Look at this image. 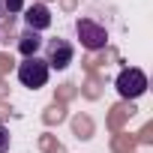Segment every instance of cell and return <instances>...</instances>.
<instances>
[{"label":"cell","mask_w":153,"mask_h":153,"mask_svg":"<svg viewBox=\"0 0 153 153\" xmlns=\"http://www.w3.org/2000/svg\"><path fill=\"white\" fill-rule=\"evenodd\" d=\"M102 84H105V78H102L99 72H87V81H84L81 93H84L87 99H99V96H102Z\"/></svg>","instance_id":"ba28073f"},{"label":"cell","mask_w":153,"mask_h":153,"mask_svg":"<svg viewBox=\"0 0 153 153\" xmlns=\"http://www.w3.org/2000/svg\"><path fill=\"white\" fill-rule=\"evenodd\" d=\"M18 39V51L24 54V57H36V51L42 48V36L36 33V30H24L21 36H15Z\"/></svg>","instance_id":"52a82bcc"},{"label":"cell","mask_w":153,"mask_h":153,"mask_svg":"<svg viewBox=\"0 0 153 153\" xmlns=\"http://www.w3.org/2000/svg\"><path fill=\"white\" fill-rule=\"evenodd\" d=\"M132 114H135V105H132V102H126V99L117 102V105L108 111V129H111V132H123V123H126Z\"/></svg>","instance_id":"8992f818"},{"label":"cell","mask_w":153,"mask_h":153,"mask_svg":"<svg viewBox=\"0 0 153 153\" xmlns=\"http://www.w3.org/2000/svg\"><path fill=\"white\" fill-rule=\"evenodd\" d=\"M72 57H75V48L66 42V39H48V45H45V63H48V69H66L69 63H72Z\"/></svg>","instance_id":"277c9868"},{"label":"cell","mask_w":153,"mask_h":153,"mask_svg":"<svg viewBox=\"0 0 153 153\" xmlns=\"http://www.w3.org/2000/svg\"><path fill=\"white\" fill-rule=\"evenodd\" d=\"M24 9V0H0V18H15Z\"/></svg>","instance_id":"4fadbf2b"},{"label":"cell","mask_w":153,"mask_h":153,"mask_svg":"<svg viewBox=\"0 0 153 153\" xmlns=\"http://www.w3.org/2000/svg\"><path fill=\"white\" fill-rule=\"evenodd\" d=\"M63 120H66V105L63 102H51L42 111V123L45 126H54V123H63Z\"/></svg>","instance_id":"30bf717a"},{"label":"cell","mask_w":153,"mask_h":153,"mask_svg":"<svg viewBox=\"0 0 153 153\" xmlns=\"http://www.w3.org/2000/svg\"><path fill=\"white\" fill-rule=\"evenodd\" d=\"M6 93H9V87H6V81H3V78H0V99H3Z\"/></svg>","instance_id":"44dd1931"},{"label":"cell","mask_w":153,"mask_h":153,"mask_svg":"<svg viewBox=\"0 0 153 153\" xmlns=\"http://www.w3.org/2000/svg\"><path fill=\"white\" fill-rule=\"evenodd\" d=\"M24 21H27V30H45V27H51V12H48V6L45 3H33L27 12H24Z\"/></svg>","instance_id":"5b68a950"},{"label":"cell","mask_w":153,"mask_h":153,"mask_svg":"<svg viewBox=\"0 0 153 153\" xmlns=\"http://www.w3.org/2000/svg\"><path fill=\"white\" fill-rule=\"evenodd\" d=\"M153 141V123H144V129L135 135V144H150Z\"/></svg>","instance_id":"2e32d148"},{"label":"cell","mask_w":153,"mask_h":153,"mask_svg":"<svg viewBox=\"0 0 153 153\" xmlns=\"http://www.w3.org/2000/svg\"><path fill=\"white\" fill-rule=\"evenodd\" d=\"M75 93H78V87H75V84H60L57 87V93H54V102H69V99H75Z\"/></svg>","instance_id":"5bb4252c"},{"label":"cell","mask_w":153,"mask_h":153,"mask_svg":"<svg viewBox=\"0 0 153 153\" xmlns=\"http://www.w3.org/2000/svg\"><path fill=\"white\" fill-rule=\"evenodd\" d=\"M18 81L30 90H39L45 87L48 81V63L39 60V57H24V63H18Z\"/></svg>","instance_id":"7a4b0ae2"},{"label":"cell","mask_w":153,"mask_h":153,"mask_svg":"<svg viewBox=\"0 0 153 153\" xmlns=\"http://www.w3.org/2000/svg\"><path fill=\"white\" fill-rule=\"evenodd\" d=\"M111 150H114V153H135V135L114 132V135H111Z\"/></svg>","instance_id":"8fae6325"},{"label":"cell","mask_w":153,"mask_h":153,"mask_svg":"<svg viewBox=\"0 0 153 153\" xmlns=\"http://www.w3.org/2000/svg\"><path fill=\"white\" fill-rule=\"evenodd\" d=\"M39 150H42V153H66V147H63L54 135H48V132L39 135Z\"/></svg>","instance_id":"7c38bea8"},{"label":"cell","mask_w":153,"mask_h":153,"mask_svg":"<svg viewBox=\"0 0 153 153\" xmlns=\"http://www.w3.org/2000/svg\"><path fill=\"white\" fill-rule=\"evenodd\" d=\"M15 39V18H3V27H0V42Z\"/></svg>","instance_id":"9a60e30c"},{"label":"cell","mask_w":153,"mask_h":153,"mask_svg":"<svg viewBox=\"0 0 153 153\" xmlns=\"http://www.w3.org/2000/svg\"><path fill=\"white\" fill-rule=\"evenodd\" d=\"M9 114H12V111H9V105H3V102H0V123H3Z\"/></svg>","instance_id":"ffe728a7"},{"label":"cell","mask_w":153,"mask_h":153,"mask_svg":"<svg viewBox=\"0 0 153 153\" xmlns=\"http://www.w3.org/2000/svg\"><path fill=\"white\" fill-rule=\"evenodd\" d=\"M147 90V75L141 72V69H135V66H129V69H123L120 75H117V93L126 99V102H132V99H138L141 93Z\"/></svg>","instance_id":"3957f363"},{"label":"cell","mask_w":153,"mask_h":153,"mask_svg":"<svg viewBox=\"0 0 153 153\" xmlns=\"http://www.w3.org/2000/svg\"><path fill=\"white\" fill-rule=\"evenodd\" d=\"M12 63H15V60H12L9 54H0V78H3V75L12 69Z\"/></svg>","instance_id":"ac0fdd59"},{"label":"cell","mask_w":153,"mask_h":153,"mask_svg":"<svg viewBox=\"0 0 153 153\" xmlns=\"http://www.w3.org/2000/svg\"><path fill=\"white\" fill-rule=\"evenodd\" d=\"M9 150V129L0 123V153H6Z\"/></svg>","instance_id":"e0dca14e"},{"label":"cell","mask_w":153,"mask_h":153,"mask_svg":"<svg viewBox=\"0 0 153 153\" xmlns=\"http://www.w3.org/2000/svg\"><path fill=\"white\" fill-rule=\"evenodd\" d=\"M39 3H45V0H39Z\"/></svg>","instance_id":"7402d4cb"},{"label":"cell","mask_w":153,"mask_h":153,"mask_svg":"<svg viewBox=\"0 0 153 153\" xmlns=\"http://www.w3.org/2000/svg\"><path fill=\"white\" fill-rule=\"evenodd\" d=\"M72 132L78 135V138H93L96 126H93V120H90L87 114H75V117H72Z\"/></svg>","instance_id":"9c48e42d"},{"label":"cell","mask_w":153,"mask_h":153,"mask_svg":"<svg viewBox=\"0 0 153 153\" xmlns=\"http://www.w3.org/2000/svg\"><path fill=\"white\" fill-rule=\"evenodd\" d=\"M75 3H78V0H60V6H63L66 12H72V9H75Z\"/></svg>","instance_id":"d6986e66"},{"label":"cell","mask_w":153,"mask_h":153,"mask_svg":"<svg viewBox=\"0 0 153 153\" xmlns=\"http://www.w3.org/2000/svg\"><path fill=\"white\" fill-rule=\"evenodd\" d=\"M75 33H78V39H81V45L87 51H105V45H108V30L102 24L90 21V18L75 21Z\"/></svg>","instance_id":"6da1fadb"}]
</instances>
